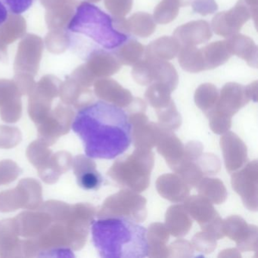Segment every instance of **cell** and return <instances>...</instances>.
I'll return each instance as SVG.
<instances>
[{
    "instance_id": "cell-1",
    "label": "cell",
    "mask_w": 258,
    "mask_h": 258,
    "mask_svg": "<svg viewBox=\"0 0 258 258\" xmlns=\"http://www.w3.org/2000/svg\"><path fill=\"white\" fill-rule=\"evenodd\" d=\"M72 128L90 158L114 159L126 152L132 142V126L126 111L104 101L81 108Z\"/></svg>"
},
{
    "instance_id": "cell-24",
    "label": "cell",
    "mask_w": 258,
    "mask_h": 258,
    "mask_svg": "<svg viewBox=\"0 0 258 258\" xmlns=\"http://www.w3.org/2000/svg\"><path fill=\"white\" fill-rule=\"evenodd\" d=\"M8 13L21 15L28 11L37 0H0Z\"/></svg>"
},
{
    "instance_id": "cell-25",
    "label": "cell",
    "mask_w": 258,
    "mask_h": 258,
    "mask_svg": "<svg viewBox=\"0 0 258 258\" xmlns=\"http://www.w3.org/2000/svg\"><path fill=\"white\" fill-rule=\"evenodd\" d=\"M191 7L195 13L202 16L214 14L218 10L215 0H194Z\"/></svg>"
},
{
    "instance_id": "cell-10",
    "label": "cell",
    "mask_w": 258,
    "mask_h": 258,
    "mask_svg": "<svg viewBox=\"0 0 258 258\" xmlns=\"http://www.w3.org/2000/svg\"><path fill=\"white\" fill-rule=\"evenodd\" d=\"M226 43L231 55L244 60L250 67L257 68V46L250 37L236 34L228 37Z\"/></svg>"
},
{
    "instance_id": "cell-26",
    "label": "cell",
    "mask_w": 258,
    "mask_h": 258,
    "mask_svg": "<svg viewBox=\"0 0 258 258\" xmlns=\"http://www.w3.org/2000/svg\"><path fill=\"white\" fill-rule=\"evenodd\" d=\"M247 7L251 13V18L254 21L255 25H257L258 0H244Z\"/></svg>"
},
{
    "instance_id": "cell-12",
    "label": "cell",
    "mask_w": 258,
    "mask_h": 258,
    "mask_svg": "<svg viewBox=\"0 0 258 258\" xmlns=\"http://www.w3.org/2000/svg\"><path fill=\"white\" fill-rule=\"evenodd\" d=\"M18 235L14 219L0 223V256H22Z\"/></svg>"
},
{
    "instance_id": "cell-19",
    "label": "cell",
    "mask_w": 258,
    "mask_h": 258,
    "mask_svg": "<svg viewBox=\"0 0 258 258\" xmlns=\"http://www.w3.org/2000/svg\"><path fill=\"white\" fill-rule=\"evenodd\" d=\"M96 92L101 97L110 101H126L131 98V93L122 88L121 86L113 80H102L96 84Z\"/></svg>"
},
{
    "instance_id": "cell-13",
    "label": "cell",
    "mask_w": 258,
    "mask_h": 258,
    "mask_svg": "<svg viewBox=\"0 0 258 258\" xmlns=\"http://www.w3.org/2000/svg\"><path fill=\"white\" fill-rule=\"evenodd\" d=\"M181 45L174 37H162L152 41L145 49L146 58L169 61L179 53Z\"/></svg>"
},
{
    "instance_id": "cell-28",
    "label": "cell",
    "mask_w": 258,
    "mask_h": 258,
    "mask_svg": "<svg viewBox=\"0 0 258 258\" xmlns=\"http://www.w3.org/2000/svg\"><path fill=\"white\" fill-rule=\"evenodd\" d=\"M92 2H99V0H90Z\"/></svg>"
},
{
    "instance_id": "cell-6",
    "label": "cell",
    "mask_w": 258,
    "mask_h": 258,
    "mask_svg": "<svg viewBox=\"0 0 258 258\" xmlns=\"http://www.w3.org/2000/svg\"><path fill=\"white\" fill-rule=\"evenodd\" d=\"M73 117L74 113L71 108L58 105L39 123L40 141L46 146L54 144L60 137L69 132Z\"/></svg>"
},
{
    "instance_id": "cell-2",
    "label": "cell",
    "mask_w": 258,
    "mask_h": 258,
    "mask_svg": "<svg viewBox=\"0 0 258 258\" xmlns=\"http://www.w3.org/2000/svg\"><path fill=\"white\" fill-rule=\"evenodd\" d=\"M66 33L71 50L87 61L94 52L114 50L128 40L114 28L112 18L88 2L77 7Z\"/></svg>"
},
{
    "instance_id": "cell-20",
    "label": "cell",
    "mask_w": 258,
    "mask_h": 258,
    "mask_svg": "<svg viewBox=\"0 0 258 258\" xmlns=\"http://www.w3.org/2000/svg\"><path fill=\"white\" fill-rule=\"evenodd\" d=\"M179 7L170 0L160 3L154 10L153 19L156 23L166 25L176 19L179 14Z\"/></svg>"
},
{
    "instance_id": "cell-3",
    "label": "cell",
    "mask_w": 258,
    "mask_h": 258,
    "mask_svg": "<svg viewBox=\"0 0 258 258\" xmlns=\"http://www.w3.org/2000/svg\"><path fill=\"white\" fill-rule=\"evenodd\" d=\"M92 236L102 257L143 258L148 255L147 230L126 217L95 221Z\"/></svg>"
},
{
    "instance_id": "cell-22",
    "label": "cell",
    "mask_w": 258,
    "mask_h": 258,
    "mask_svg": "<svg viewBox=\"0 0 258 258\" xmlns=\"http://www.w3.org/2000/svg\"><path fill=\"white\" fill-rule=\"evenodd\" d=\"M134 0H105L107 10L114 17H124L132 10Z\"/></svg>"
},
{
    "instance_id": "cell-16",
    "label": "cell",
    "mask_w": 258,
    "mask_h": 258,
    "mask_svg": "<svg viewBox=\"0 0 258 258\" xmlns=\"http://www.w3.org/2000/svg\"><path fill=\"white\" fill-rule=\"evenodd\" d=\"M177 55L179 66L185 72L199 73L206 71L201 49L196 46H181Z\"/></svg>"
},
{
    "instance_id": "cell-15",
    "label": "cell",
    "mask_w": 258,
    "mask_h": 258,
    "mask_svg": "<svg viewBox=\"0 0 258 258\" xmlns=\"http://www.w3.org/2000/svg\"><path fill=\"white\" fill-rule=\"evenodd\" d=\"M201 50L203 55L206 71L223 66L232 56L226 46V40L210 43L202 48Z\"/></svg>"
},
{
    "instance_id": "cell-14",
    "label": "cell",
    "mask_w": 258,
    "mask_h": 258,
    "mask_svg": "<svg viewBox=\"0 0 258 258\" xmlns=\"http://www.w3.org/2000/svg\"><path fill=\"white\" fill-rule=\"evenodd\" d=\"M93 75L98 77H108L115 75L121 69V64L114 53L99 50L90 55L87 60Z\"/></svg>"
},
{
    "instance_id": "cell-5",
    "label": "cell",
    "mask_w": 258,
    "mask_h": 258,
    "mask_svg": "<svg viewBox=\"0 0 258 258\" xmlns=\"http://www.w3.org/2000/svg\"><path fill=\"white\" fill-rule=\"evenodd\" d=\"M133 78L139 84L148 85L152 82L167 84L175 89L178 84V75L173 64L167 61L146 58L134 64Z\"/></svg>"
},
{
    "instance_id": "cell-23",
    "label": "cell",
    "mask_w": 258,
    "mask_h": 258,
    "mask_svg": "<svg viewBox=\"0 0 258 258\" xmlns=\"http://www.w3.org/2000/svg\"><path fill=\"white\" fill-rule=\"evenodd\" d=\"M19 174V167L14 162L11 161L0 162V183H10L14 181Z\"/></svg>"
},
{
    "instance_id": "cell-11",
    "label": "cell",
    "mask_w": 258,
    "mask_h": 258,
    "mask_svg": "<svg viewBox=\"0 0 258 258\" xmlns=\"http://www.w3.org/2000/svg\"><path fill=\"white\" fill-rule=\"evenodd\" d=\"M72 156L67 152H58L50 156L47 162L38 169L40 177L46 183L57 182L60 176L72 167Z\"/></svg>"
},
{
    "instance_id": "cell-27",
    "label": "cell",
    "mask_w": 258,
    "mask_h": 258,
    "mask_svg": "<svg viewBox=\"0 0 258 258\" xmlns=\"http://www.w3.org/2000/svg\"><path fill=\"white\" fill-rule=\"evenodd\" d=\"M8 11L4 4L0 1V26L4 25L8 19Z\"/></svg>"
},
{
    "instance_id": "cell-17",
    "label": "cell",
    "mask_w": 258,
    "mask_h": 258,
    "mask_svg": "<svg viewBox=\"0 0 258 258\" xmlns=\"http://www.w3.org/2000/svg\"><path fill=\"white\" fill-rule=\"evenodd\" d=\"M145 47L135 40H129L114 49V55L121 66H132L143 59Z\"/></svg>"
},
{
    "instance_id": "cell-8",
    "label": "cell",
    "mask_w": 258,
    "mask_h": 258,
    "mask_svg": "<svg viewBox=\"0 0 258 258\" xmlns=\"http://www.w3.org/2000/svg\"><path fill=\"white\" fill-rule=\"evenodd\" d=\"M173 37L181 46H196L209 41L212 37V31L206 21H193L178 27L173 32Z\"/></svg>"
},
{
    "instance_id": "cell-7",
    "label": "cell",
    "mask_w": 258,
    "mask_h": 258,
    "mask_svg": "<svg viewBox=\"0 0 258 258\" xmlns=\"http://www.w3.org/2000/svg\"><path fill=\"white\" fill-rule=\"evenodd\" d=\"M250 18L251 13L244 0H238L233 8L213 18L211 28L217 35L228 38L238 34Z\"/></svg>"
},
{
    "instance_id": "cell-9",
    "label": "cell",
    "mask_w": 258,
    "mask_h": 258,
    "mask_svg": "<svg viewBox=\"0 0 258 258\" xmlns=\"http://www.w3.org/2000/svg\"><path fill=\"white\" fill-rule=\"evenodd\" d=\"M73 169L78 185L84 189H98L102 185V176L96 171L93 161L78 155L74 160Z\"/></svg>"
},
{
    "instance_id": "cell-4",
    "label": "cell",
    "mask_w": 258,
    "mask_h": 258,
    "mask_svg": "<svg viewBox=\"0 0 258 258\" xmlns=\"http://www.w3.org/2000/svg\"><path fill=\"white\" fill-rule=\"evenodd\" d=\"M40 184L34 179H23L17 188L0 194V211L10 212L18 208L35 210L42 204Z\"/></svg>"
},
{
    "instance_id": "cell-18",
    "label": "cell",
    "mask_w": 258,
    "mask_h": 258,
    "mask_svg": "<svg viewBox=\"0 0 258 258\" xmlns=\"http://www.w3.org/2000/svg\"><path fill=\"white\" fill-rule=\"evenodd\" d=\"M127 25L129 34L142 38L149 37L156 29L153 16L146 13H137L133 15L128 19Z\"/></svg>"
},
{
    "instance_id": "cell-21",
    "label": "cell",
    "mask_w": 258,
    "mask_h": 258,
    "mask_svg": "<svg viewBox=\"0 0 258 258\" xmlns=\"http://www.w3.org/2000/svg\"><path fill=\"white\" fill-rule=\"evenodd\" d=\"M46 146H48L38 140L31 143L27 151V155L30 162L35 166L37 170L43 167L52 155V151L48 149Z\"/></svg>"
}]
</instances>
